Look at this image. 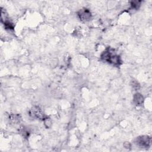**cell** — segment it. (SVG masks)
<instances>
[{
  "label": "cell",
  "mask_w": 152,
  "mask_h": 152,
  "mask_svg": "<svg viewBox=\"0 0 152 152\" xmlns=\"http://www.w3.org/2000/svg\"><path fill=\"white\" fill-rule=\"evenodd\" d=\"M78 16L82 21H87L91 19V12L88 9L84 8L79 11Z\"/></svg>",
  "instance_id": "obj_3"
},
{
  "label": "cell",
  "mask_w": 152,
  "mask_h": 152,
  "mask_svg": "<svg viewBox=\"0 0 152 152\" xmlns=\"http://www.w3.org/2000/svg\"><path fill=\"white\" fill-rule=\"evenodd\" d=\"M151 138L149 136L143 135L137 138L135 144L142 148H148L151 144Z\"/></svg>",
  "instance_id": "obj_2"
},
{
  "label": "cell",
  "mask_w": 152,
  "mask_h": 152,
  "mask_svg": "<svg viewBox=\"0 0 152 152\" xmlns=\"http://www.w3.org/2000/svg\"><path fill=\"white\" fill-rule=\"evenodd\" d=\"M101 58L104 61L114 66H120L121 64L120 57L114 53V51L111 49H108L103 53Z\"/></svg>",
  "instance_id": "obj_1"
},
{
  "label": "cell",
  "mask_w": 152,
  "mask_h": 152,
  "mask_svg": "<svg viewBox=\"0 0 152 152\" xmlns=\"http://www.w3.org/2000/svg\"><path fill=\"white\" fill-rule=\"evenodd\" d=\"M133 86L134 88H135V89H137V88H138L139 87H140V86H139L138 83L137 82H133Z\"/></svg>",
  "instance_id": "obj_7"
},
{
  "label": "cell",
  "mask_w": 152,
  "mask_h": 152,
  "mask_svg": "<svg viewBox=\"0 0 152 152\" xmlns=\"http://www.w3.org/2000/svg\"><path fill=\"white\" fill-rule=\"evenodd\" d=\"M144 101L143 96L140 93H136L134 96V102L137 106L141 105Z\"/></svg>",
  "instance_id": "obj_5"
},
{
  "label": "cell",
  "mask_w": 152,
  "mask_h": 152,
  "mask_svg": "<svg viewBox=\"0 0 152 152\" xmlns=\"http://www.w3.org/2000/svg\"><path fill=\"white\" fill-rule=\"evenodd\" d=\"M31 114L33 117L39 119H42L44 117L42 111L39 107L33 108V109L31 110Z\"/></svg>",
  "instance_id": "obj_4"
},
{
  "label": "cell",
  "mask_w": 152,
  "mask_h": 152,
  "mask_svg": "<svg viewBox=\"0 0 152 152\" xmlns=\"http://www.w3.org/2000/svg\"><path fill=\"white\" fill-rule=\"evenodd\" d=\"M44 124H45V125L46 126V128H49V127H50V126H51L52 122L49 118H45V119H44Z\"/></svg>",
  "instance_id": "obj_6"
},
{
  "label": "cell",
  "mask_w": 152,
  "mask_h": 152,
  "mask_svg": "<svg viewBox=\"0 0 152 152\" xmlns=\"http://www.w3.org/2000/svg\"><path fill=\"white\" fill-rule=\"evenodd\" d=\"M126 144H127V145H126V146L125 145V144L124 145L125 148H129V147H131V144H130L129 143H126Z\"/></svg>",
  "instance_id": "obj_8"
}]
</instances>
